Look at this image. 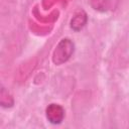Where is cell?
Here are the masks:
<instances>
[{
    "label": "cell",
    "mask_w": 129,
    "mask_h": 129,
    "mask_svg": "<svg viewBox=\"0 0 129 129\" xmlns=\"http://www.w3.org/2000/svg\"><path fill=\"white\" fill-rule=\"evenodd\" d=\"M46 119L51 124H59L64 118V110L58 104H50L45 110Z\"/></svg>",
    "instance_id": "7a4b0ae2"
},
{
    "label": "cell",
    "mask_w": 129,
    "mask_h": 129,
    "mask_svg": "<svg viewBox=\"0 0 129 129\" xmlns=\"http://www.w3.org/2000/svg\"><path fill=\"white\" fill-rule=\"evenodd\" d=\"M86 21H87L86 14H85L84 12H82V14H81V12H80V13L76 14L75 17L72 19L71 26H72V28H74L75 30H80V29L85 25Z\"/></svg>",
    "instance_id": "3957f363"
},
{
    "label": "cell",
    "mask_w": 129,
    "mask_h": 129,
    "mask_svg": "<svg viewBox=\"0 0 129 129\" xmlns=\"http://www.w3.org/2000/svg\"><path fill=\"white\" fill-rule=\"evenodd\" d=\"M74 49H75V44L71 39L69 38L61 39L53 51L52 61L57 66L66 62L74 53Z\"/></svg>",
    "instance_id": "6da1fadb"
}]
</instances>
